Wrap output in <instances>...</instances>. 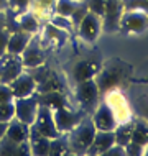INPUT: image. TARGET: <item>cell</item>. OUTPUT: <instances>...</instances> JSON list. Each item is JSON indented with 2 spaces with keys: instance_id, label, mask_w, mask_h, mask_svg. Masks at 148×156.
Instances as JSON below:
<instances>
[{
  "instance_id": "obj_15",
  "label": "cell",
  "mask_w": 148,
  "mask_h": 156,
  "mask_svg": "<svg viewBox=\"0 0 148 156\" xmlns=\"http://www.w3.org/2000/svg\"><path fill=\"white\" fill-rule=\"evenodd\" d=\"M35 35L28 31H23L20 28H16L13 31H8V44H7V53L12 54H22L25 51V48L28 46V43L31 41V38Z\"/></svg>"
},
{
  "instance_id": "obj_27",
  "label": "cell",
  "mask_w": 148,
  "mask_h": 156,
  "mask_svg": "<svg viewBox=\"0 0 148 156\" xmlns=\"http://www.w3.org/2000/svg\"><path fill=\"white\" fill-rule=\"evenodd\" d=\"M30 5H31V0H8V10L15 15L30 10Z\"/></svg>"
},
{
  "instance_id": "obj_7",
  "label": "cell",
  "mask_w": 148,
  "mask_h": 156,
  "mask_svg": "<svg viewBox=\"0 0 148 156\" xmlns=\"http://www.w3.org/2000/svg\"><path fill=\"white\" fill-rule=\"evenodd\" d=\"M148 27V12L145 10H124L118 23V30L125 33H140Z\"/></svg>"
},
{
  "instance_id": "obj_23",
  "label": "cell",
  "mask_w": 148,
  "mask_h": 156,
  "mask_svg": "<svg viewBox=\"0 0 148 156\" xmlns=\"http://www.w3.org/2000/svg\"><path fill=\"white\" fill-rule=\"evenodd\" d=\"M38 100H40V104H43L49 108L64 107V105H67L66 104V97H64V94H61V90H51V92L38 94Z\"/></svg>"
},
{
  "instance_id": "obj_2",
  "label": "cell",
  "mask_w": 148,
  "mask_h": 156,
  "mask_svg": "<svg viewBox=\"0 0 148 156\" xmlns=\"http://www.w3.org/2000/svg\"><path fill=\"white\" fill-rule=\"evenodd\" d=\"M104 102L107 104L109 108L112 110L117 123H125V122L133 120V113H132V108H130L128 99L124 95V92L118 89V87L105 92Z\"/></svg>"
},
{
  "instance_id": "obj_21",
  "label": "cell",
  "mask_w": 148,
  "mask_h": 156,
  "mask_svg": "<svg viewBox=\"0 0 148 156\" xmlns=\"http://www.w3.org/2000/svg\"><path fill=\"white\" fill-rule=\"evenodd\" d=\"M40 23L41 22L30 10L16 15V28H20V30H23V31H28V33H31V35H38V31H40Z\"/></svg>"
},
{
  "instance_id": "obj_31",
  "label": "cell",
  "mask_w": 148,
  "mask_h": 156,
  "mask_svg": "<svg viewBox=\"0 0 148 156\" xmlns=\"http://www.w3.org/2000/svg\"><path fill=\"white\" fill-rule=\"evenodd\" d=\"M13 94L8 84L0 82V104H7V102H13Z\"/></svg>"
},
{
  "instance_id": "obj_33",
  "label": "cell",
  "mask_w": 148,
  "mask_h": 156,
  "mask_svg": "<svg viewBox=\"0 0 148 156\" xmlns=\"http://www.w3.org/2000/svg\"><path fill=\"white\" fill-rule=\"evenodd\" d=\"M7 44H8V31L0 30V56L7 53Z\"/></svg>"
},
{
  "instance_id": "obj_12",
  "label": "cell",
  "mask_w": 148,
  "mask_h": 156,
  "mask_svg": "<svg viewBox=\"0 0 148 156\" xmlns=\"http://www.w3.org/2000/svg\"><path fill=\"white\" fill-rule=\"evenodd\" d=\"M122 13H124L122 0H105V10L102 15V30L107 33L118 30Z\"/></svg>"
},
{
  "instance_id": "obj_10",
  "label": "cell",
  "mask_w": 148,
  "mask_h": 156,
  "mask_svg": "<svg viewBox=\"0 0 148 156\" xmlns=\"http://www.w3.org/2000/svg\"><path fill=\"white\" fill-rule=\"evenodd\" d=\"M33 126L40 132L41 135H45V136H48L49 140H53V138L59 136L58 128L56 125H54V119H53V108L46 107V105L40 104V110H38V115H36V120Z\"/></svg>"
},
{
  "instance_id": "obj_20",
  "label": "cell",
  "mask_w": 148,
  "mask_h": 156,
  "mask_svg": "<svg viewBox=\"0 0 148 156\" xmlns=\"http://www.w3.org/2000/svg\"><path fill=\"white\" fill-rule=\"evenodd\" d=\"M28 133H30V126L22 123L20 120L16 119H12L7 125V132H5V136L8 140L15 141V143H23L28 140Z\"/></svg>"
},
{
  "instance_id": "obj_17",
  "label": "cell",
  "mask_w": 148,
  "mask_h": 156,
  "mask_svg": "<svg viewBox=\"0 0 148 156\" xmlns=\"http://www.w3.org/2000/svg\"><path fill=\"white\" fill-rule=\"evenodd\" d=\"M112 145H115L114 132H100V130H97L94 140H92L91 146L87 150V154H104Z\"/></svg>"
},
{
  "instance_id": "obj_34",
  "label": "cell",
  "mask_w": 148,
  "mask_h": 156,
  "mask_svg": "<svg viewBox=\"0 0 148 156\" xmlns=\"http://www.w3.org/2000/svg\"><path fill=\"white\" fill-rule=\"evenodd\" d=\"M8 28V18H7V10H0V30Z\"/></svg>"
},
{
  "instance_id": "obj_22",
  "label": "cell",
  "mask_w": 148,
  "mask_h": 156,
  "mask_svg": "<svg viewBox=\"0 0 148 156\" xmlns=\"http://www.w3.org/2000/svg\"><path fill=\"white\" fill-rule=\"evenodd\" d=\"M132 141L140 146L148 145V120H132Z\"/></svg>"
},
{
  "instance_id": "obj_1",
  "label": "cell",
  "mask_w": 148,
  "mask_h": 156,
  "mask_svg": "<svg viewBox=\"0 0 148 156\" xmlns=\"http://www.w3.org/2000/svg\"><path fill=\"white\" fill-rule=\"evenodd\" d=\"M96 132L97 130H96L94 123H92L91 117L82 119L74 130H71V132L66 135L69 150L76 154H87V150H89V146H91L92 140H94Z\"/></svg>"
},
{
  "instance_id": "obj_36",
  "label": "cell",
  "mask_w": 148,
  "mask_h": 156,
  "mask_svg": "<svg viewBox=\"0 0 148 156\" xmlns=\"http://www.w3.org/2000/svg\"><path fill=\"white\" fill-rule=\"evenodd\" d=\"M0 10H8V0H0Z\"/></svg>"
},
{
  "instance_id": "obj_18",
  "label": "cell",
  "mask_w": 148,
  "mask_h": 156,
  "mask_svg": "<svg viewBox=\"0 0 148 156\" xmlns=\"http://www.w3.org/2000/svg\"><path fill=\"white\" fill-rule=\"evenodd\" d=\"M99 73V64L94 61H79L73 69V77L76 82H82V81H89V79H94L96 74Z\"/></svg>"
},
{
  "instance_id": "obj_37",
  "label": "cell",
  "mask_w": 148,
  "mask_h": 156,
  "mask_svg": "<svg viewBox=\"0 0 148 156\" xmlns=\"http://www.w3.org/2000/svg\"><path fill=\"white\" fill-rule=\"evenodd\" d=\"M143 154H145V156H148V145H145V146H143Z\"/></svg>"
},
{
  "instance_id": "obj_30",
  "label": "cell",
  "mask_w": 148,
  "mask_h": 156,
  "mask_svg": "<svg viewBox=\"0 0 148 156\" xmlns=\"http://www.w3.org/2000/svg\"><path fill=\"white\" fill-rule=\"evenodd\" d=\"M82 2L86 3L89 12H92V13L99 15L102 18L104 10H105V0H82Z\"/></svg>"
},
{
  "instance_id": "obj_32",
  "label": "cell",
  "mask_w": 148,
  "mask_h": 156,
  "mask_svg": "<svg viewBox=\"0 0 148 156\" xmlns=\"http://www.w3.org/2000/svg\"><path fill=\"white\" fill-rule=\"evenodd\" d=\"M127 151H125V146H120V145H112L110 148L104 153V156H125Z\"/></svg>"
},
{
  "instance_id": "obj_28",
  "label": "cell",
  "mask_w": 148,
  "mask_h": 156,
  "mask_svg": "<svg viewBox=\"0 0 148 156\" xmlns=\"http://www.w3.org/2000/svg\"><path fill=\"white\" fill-rule=\"evenodd\" d=\"M49 23L54 25V27H58V28H61V30H64V31H73L74 30L73 22H71V18H67V16H61V15L54 13L51 16V20H49Z\"/></svg>"
},
{
  "instance_id": "obj_3",
  "label": "cell",
  "mask_w": 148,
  "mask_h": 156,
  "mask_svg": "<svg viewBox=\"0 0 148 156\" xmlns=\"http://www.w3.org/2000/svg\"><path fill=\"white\" fill-rule=\"evenodd\" d=\"M76 100H78L79 107L84 112H92L99 105V87H97L96 79H89V81H82L76 84Z\"/></svg>"
},
{
  "instance_id": "obj_35",
  "label": "cell",
  "mask_w": 148,
  "mask_h": 156,
  "mask_svg": "<svg viewBox=\"0 0 148 156\" xmlns=\"http://www.w3.org/2000/svg\"><path fill=\"white\" fill-rule=\"evenodd\" d=\"M7 125H8V123H2V122H0V140H2L3 136H5V132H7Z\"/></svg>"
},
{
  "instance_id": "obj_5",
  "label": "cell",
  "mask_w": 148,
  "mask_h": 156,
  "mask_svg": "<svg viewBox=\"0 0 148 156\" xmlns=\"http://www.w3.org/2000/svg\"><path fill=\"white\" fill-rule=\"evenodd\" d=\"M53 119L58 132L61 135H67L71 130H74L79 125V122L84 119V115L82 112H74L71 108H67V105H64V107L53 108Z\"/></svg>"
},
{
  "instance_id": "obj_29",
  "label": "cell",
  "mask_w": 148,
  "mask_h": 156,
  "mask_svg": "<svg viewBox=\"0 0 148 156\" xmlns=\"http://www.w3.org/2000/svg\"><path fill=\"white\" fill-rule=\"evenodd\" d=\"M12 119H15V105H13V102L0 104V122H2V123H8Z\"/></svg>"
},
{
  "instance_id": "obj_19",
  "label": "cell",
  "mask_w": 148,
  "mask_h": 156,
  "mask_svg": "<svg viewBox=\"0 0 148 156\" xmlns=\"http://www.w3.org/2000/svg\"><path fill=\"white\" fill-rule=\"evenodd\" d=\"M54 3H56V0H31L30 12L40 22H49L54 15Z\"/></svg>"
},
{
  "instance_id": "obj_26",
  "label": "cell",
  "mask_w": 148,
  "mask_h": 156,
  "mask_svg": "<svg viewBox=\"0 0 148 156\" xmlns=\"http://www.w3.org/2000/svg\"><path fill=\"white\" fill-rule=\"evenodd\" d=\"M67 150H69V145H67V136L66 135H59V136L51 140L49 154H66Z\"/></svg>"
},
{
  "instance_id": "obj_25",
  "label": "cell",
  "mask_w": 148,
  "mask_h": 156,
  "mask_svg": "<svg viewBox=\"0 0 148 156\" xmlns=\"http://www.w3.org/2000/svg\"><path fill=\"white\" fill-rule=\"evenodd\" d=\"M79 3H81V0H56V3H54V13L69 18L73 15V12L78 8Z\"/></svg>"
},
{
  "instance_id": "obj_14",
  "label": "cell",
  "mask_w": 148,
  "mask_h": 156,
  "mask_svg": "<svg viewBox=\"0 0 148 156\" xmlns=\"http://www.w3.org/2000/svg\"><path fill=\"white\" fill-rule=\"evenodd\" d=\"M8 86H10L12 94H13L15 99H20V97H30V95L36 94V81L27 69H25L22 74L16 76Z\"/></svg>"
},
{
  "instance_id": "obj_6",
  "label": "cell",
  "mask_w": 148,
  "mask_h": 156,
  "mask_svg": "<svg viewBox=\"0 0 148 156\" xmlns=\"http://www.w3.org/2000/svg\"><path fill=\"white\" fill-rule=\"evenodd\" d=\"M78 35L86 43H94L102 31V18L99 15L87 10V13L82 16V20L78 25Z\"/></svg>"
},
{
  "instance_id": "obj_8",
  "label": "cell",
  "mask_w": 148,
  "mask_h": 156,
  "mask_svg": "<svg viewBox=\"0 0 148 156\" xmlns=\"http://www.w3.org/2000/svg\"><path fill=\"white\" fill-rule=\"evenodd\" d=\"M23 71H25V66L18 54L5 53L3 56H0V82L10 84Z\"/></svg>"
},
{
  "instance_id": "obj_13",
  "label": "cell",
  "mask_w": 148,
  "mask_h": 156,
  "mask_svg": "<svg viewBox=\"0 0 148 156\" xmlns=\"http://www.w3.org/2000/svg\"><path fill=\"white\" fill-rule=\"evenodd\" d=\"M22 62L25 66V69H33L41 64H45V53H43V46H41L38 36L35 35L31 38V41L28 43V46L25 48V51L20 54Z\"/></svg>"
},
{
  "instance_id": "obj_11",
  "label": "cell",
  "mask_w": 148,
  "mask_h": 156,
  "mask_svg": "<svg viewBox=\"0 0 148 156\" xmlns=\"http://www.w3.org/2000/svg\"><path fill=\"white\" fill-rule=\"evenodd\" d=\"M91 120L94 123L96 130H100V132H114L115 126L118 125L112 110L105 102H99V105L92 110Z\"/></svg>"
},
{
  "instance_id": "obj_16",
  "label": "cell",
  "mask_w": 148,
  "mask_h": 156,
  "mask_svg": "<svg viewBox=\"0 0 148 156\" xmlns=\"http://www.w3.org/2000/svg\"><path fill=\"white\" fill-rule=\"evenodd\" d=\"M28 143H30V151L31 154L36 156H46L49 154V145L51 140L45 135H41L35 126H30V133H28Z\"/></svg>"
},
{
  "instance_id": "obj_9",
  "label": "cell",
  "mask_w": 148,
  "mask_h": 156,
  "mask_svg": "<svg viewBox=\"0 0 148 156\" xmlns=\"http://www.w3.org/2000/svg\"><path fill=\"white\" fill-rule=\"evenodd\" d=\"M94 79L97 82V87H99V92L105 94L107 90L118 87V84L122 82V69L115 64H107L102 69H99Z\"/></svg>"
},
{
  "instance_id": "obj_4",
  "label": "cell",
  "mask_w": 148,
  "mask_h": 156,
  "mask_svg": "<svg viewBox=\"0 0 148 156\" xmlns=\"http://www.w3.org/2000/svg\"><path fill=\"white\" fill-rule=\"evenodd\" d=\"M15 105V119L20 120L22 123L31 126L36 120L38 110H40V100L38 95L33 94L30 97H20V99H13Z\"/></svg>"
},
{
  "instance_id": "obj_24",
  "label": "cell",
  "mask_w": 148,
  "mask_h": 156,
  "mask_svg": "<svg viewBox=\"0 0 148 156\" xmlns=\"http://www.w3.org/2000/svg\"><path fill=\"white\" fill-rule=\"evenodd\" d=\"M115 135V143L120 146H127L132 141V120L125 122V123H118L114 130Z\"/></svg>"
}]
</instances>
